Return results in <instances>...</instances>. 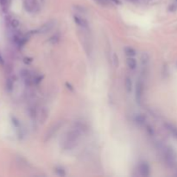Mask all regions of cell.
<instances>
[{"label": "cell", "mask_w": 177, "mask_h": 177, "mask_svg": "<svg viewBox=\"0 0 177 177\" xmlns=\"http://www.w3.org/2000/svg\"><path fill=\"white\" fill-rule=\"evenodd\" d=\"M73 20L76 23V24L79 27H81L82 30H87L88 29V23L84 17L78 16V15H74L73 16Z\"/></svg>", "instance_id": "cell-3"}, {"label": "cell", "mask_w": 177, "mask_h": 177, "mask_svg": "<svg viewBox=\"0 0 177 177\" xmlns=\"http://www.w3.org/2000/svg\"><path fill=\"white\" fill-rule=\"evenodd\" d=\"M176 1H177V0H176Z\"/></svg>", "instance_id": "cell-20"}, {"label": "cell", "mask_w": 177, "mask_h": 177, "mask_svg": "<svg viewBox=\"0 0 177 177\" xmlns=\"http://www.w3.org/2000/svg\"><path fill=\"white\" fill-rule=\"evenodd\" d=\"M167 129L169 130V132L174 136V137H177V129L176 127H174L173 125H171V124H168L167 125Z\"/></svg>", "instance_id": "cell-10"}, {"label": "cell", "mask_w": 177, "mask_h": 177, "mask_svg": "<svg viewBox=\"0 0 177 177\" xmlns=\"http://www.w3.org/2000/svg\"><path fill=\"white\" fill-rule=\"evenodd\" d=\"M144 83L143 81H138L137 83V86H136V98H137V101L138 103L141 102L142 98H143V95H144Z\"/></svg>", "instance_id": "cell-2"}, {"label": "cell", "mask_w": 177, "mask_h": 177, "mask_svg": "<svg viewBox=\"0 0 177 177\" xmlns=\"http://www.w3.org/2000/svg\"><path fill=\"white\" fill-rule=\"evenodd\" d=\"M52 27H53L52 24H51V23H48V24H44V25L41 27V33L48 32V31H49V30L52 29Z\"/></svg>", "instance_id": "cell-9"}, {"label": "cell", "mask_w": 177, "mask_h": 177, "mask_svg": "<svg viewBox=\"0 0 177 177\" xmlns=\"http://www.w3.org/2000/svg\"><path fill=\"white\" fill-rule=\"evenodd\" d=\"M79 137H80V133L77 130H73L69 131L63 141V144H62L63 149L64 150L73 149L74 146H76Z\"/></svg>", "instance_id": "cell-1"}, {"label": "cell", "mask_w": 177, "mask_h": 177, "mask_svg": "<svg viewBox=\"0 0 177 177\" xmlns=\"http://www.w3.org/2000/svg\"><path fill=\"white\" fill-rule=\"evenodd\" d=\"M138 171H139L140 175L143 176H149L150 175V168L145 162H142L138 166Z\"/></svg>", "instance_id": "cell-4"}, {"label": "cell", "mask_w": 177, "mask_h": 177, "mask_svg": "<svg viewBox=\"0 0 177 177\" xmlns=\"http://www.w3.org/2000/svg\"><path fill=\"white\" fill-rule=\"evenodd\" d=\"M114 3H116V4H120V2H119V0H113Z\"/></svg>", "instance_id": "cell-18"}, {"label": "cell", "mask_w": 177, "mask_h": 177, "mask_svg": "<svg viewBox=\"0 0 177 177\" xmlns=\"http://www.w3.org/2000/svg\"><path fill=\"white\" fill-rule=\"evenodd\" d=\"M10 25H11V27H12V28L16 29V28L19 26V21H18L16 18H12V19H11V21H10Z\"/></svg>", "instance_id": "cell-13"}, {"label": "cell", "mask_w": 177, "mask_h": 177, "mask_svg": "<svg viewBox=\"0 0 177 177\" xmlns=\"http://www.w3.org/2000/svg\"><path fill=\"white\" fill-rule=\"evenodd\" d=\"M24 5L26 10H28L29 12H31L35 10V6H36L35 0H24Z\"/></svg>", "instance_id": "cell-5"}, {"label": "cell", "mask_w": 177, "mask_h": 177, "mask_svg": "<svg viewBox=\"0 0 177 177\" xmlns=\"http://www.w3.org/2000/svg\"><path fill=\"white\" fill-rule=\"evenodd\" d=\"M13 86H14V81L11 78H9L6 81V87L9 92H10L13 89Z\"/></svg>", "instance_id": "cell-11"}, {"label": "cell", "mask_w": 177, "mask_h": 177, "mask_svg": "<svg viewBox=\"0 0 177 177\" xmlns=\"http://www.w3.org/2000/svg\"><path fill=\"white\" fill-rule=\"evenodd\" d=\"M55 171H56V173L58 176H64L65 175H66V172H65V170L63 168H61V167H57L55 169Z\"/></svg>", "instance_id": "cell-12"}, {"label": "cell", "mask_w": 177, "mask_h": 177, "mask_svg": "<svg viewBox=\"0 0 177 177\" xmlns=\"http://www.w3.org/2000/svg\"><path fill=\"white\" fill-rule=\"evenodd\" d=\"M0 62H2V57L0 56Z\"/></svg>", "instance_id": "cell-19"}, {"label": "cell", "mask_w": 177, "mask_h": 177, "mask_svg": "<svg viewBox=\"0 0 177 177\" xmlns=\"http://www.w3.org/2000/svg\"><path fill=\"white\" fill-rule=\"evenodd\" d=\"M149 62V56H148V55L147 54H143V56H142V63L144 66H146L147 63Z\"/></svg>", "instance_id": "cell-14"}, {"label": "cell", "mask_w": 177, "mask_h": 177, "mask_svg": "<svg viewBox=\"0 0 177 177\" xmlns=\"http://www.w3.org/2000/svg\"><path fill=\"white\" fill-rule=\"evenodd\" d=\"M124 87H125V90L126 92L130 93L132 90V81L130 77H126L125 78V81H124Z\"/></svg>", "instance_id": "cell-7"}, {"label": "cell", "mask_w": 177, "mask_h": 177, "mask_svg": "<svg viewBox=\"0 0 177 177\" xmlns=\"http://www.w3.org/2000/svg\"><path fill=\"white\" fill-rule=\"evenodd\" d=\"M124 50L125 55H126L128 57H133L137 55L136 50H135L133 48H131V47H125Z\"/></svg>", "instance_id": "cell-8"}, {"label": "cell", "mask_w": 177, "mask_h": 177, "mask_svg": "<svg viewBox=\"0 0 177 177\" xmlns=\"http://www.w3.org/2000/svg\"><path fill=\"white\" fill-rule=\"evenodd\" d=\"M113 63H114V66L116 67H118V56L116 54L113 55Z\"/></svg>", "instance_id": "cell-15"}, {"label": "cell", "mask_w": 177, "mask_h": 177, "mask_svg": "<svg viewBox=\"0 0 177 177\" xmlns=\"http://www.w3.org/2000/svg\"><path fill=\"white\" fill-rule=\"evenodd\" d=\"M0 4L2 7L6 8L9 5V0H0Z\"/></svg>", "instance_id": "cell-16"}, {"label": "cell", "mask_w": 177, "mask_h": 177, "mask_svg": "<svg viewBox=\"0 0 177 177\" xmlns=\"http://www.w3.org/2000/svg\"><path fill=\"white\" fill-rule=\"evenodd\" d=\"M58 41H59V37L56 36H54L53 37H51V38H50L49 41H50V42H52L53 44H55V43H56Z\"/></svg>", "instance_id": "cell-17"}, {"label": "cell", "mask_w": 177, "mask_h": 177, "mask_svg": "<svg viewBox=\"0 0 177 177\" xmlns=\"http://www.w3.org/2000/svg\"><path fill=\"white\" fill-rule=\"evenodd\" d=\"M126 64H127V67H129L130 70H135V69L137 68V61H136L133 57H129V58L127 59Z\"/></svg>", "instance_id": "cell-6"}]
</instances>
